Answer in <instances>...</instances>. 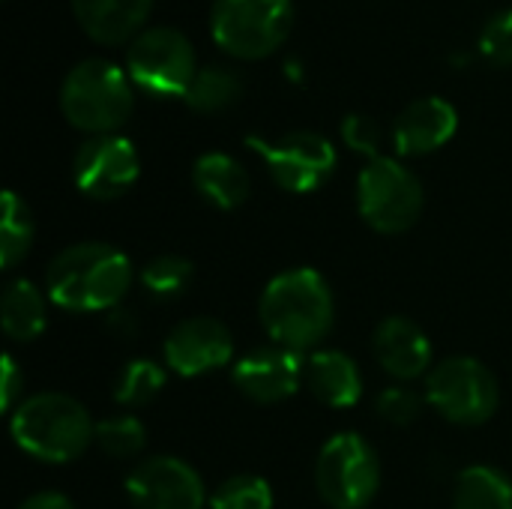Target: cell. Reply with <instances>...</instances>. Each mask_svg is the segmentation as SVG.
<instances>
[{"instance_id":"1","label":"cell","mask_w":512,"mask_h":509,"mask_svg":"<svg viewBox=\"0 0 512 509\" xmlns=\"http://www.w3.org/2000/svg\"><path fill=\"white\" fill-rule=\"evenodd\" d=\"M258 315L273 345L312 354L333 330L336 300L324 273L312 267H294L267 282Z\"/></svg>"},{"instance_id":"2","label":"cell","mask_w":512,"mask_h":509,"mask_svg":"<svg viewBox=\"0 0 512 509\" xmlns=\"http://www.w3.org/2000/svg\"><path fill=\"white\" fill-rule=\"evenodd\" d=\"M126 252L108 243H75L54 255L45 273L48 297L69 312H114L132 288Z\"/></svg>"},{"instance_id":"3","label":"cell","mask_w":512,"mask_h":509,"mask_svg":"<svg viewBox=\"0 0 512 509\" xmlns=\"http://www.w3.org/2000/svg\"><path fill=\"white\" fill-rule=\"evenodd\" d=\"M12 441L36 462L66 465L96 444V423L87 408L66 393H36L21 399L9 420Z\"/></svg>"},{"instance_id":"4","label":"cell","mask_w":512,"mask_h":509,"mask_svg":"<svg viewBox=\"0 0 512 509\" xmlns=\"http://www.w3.org/2000/svg\"><path fill=\"white\" fill-rule=\"evenodd\" d=\"M135 108L132 78L111 60H81L72 66L60 87L63 117L90 135H114Z\"/></svg>"},{"instance_id":"5","label":"cell","mask_w":512,"mask_h":509,"mask_svg":"<svg viewBox=\"0 0 512 509\" xmlns=\"http://www.w3.org/2000/svg\"><path fill=\"white\" fill-rule=\"evenodd\" d=\"M357 207L378 234H405L420 222L426 192L408 165L393 156H378L357 177Z\"/></svg>"},{"instance_id":"6","label":"cell","mask_w":512,"mask_h":509,"mask_svg":"<svg viewBox=\"0 0 512 509\" xmlns=\"http://www.w3.org/2000/svg\"><path fill=\"white\" fill-rule=\"evenodd\" d=\"M291 21L294 0H216L210 36L231 57L261 60L288 39Z\"/></svg>"},{"instance_id":"7","label":"cell","mask_w":512,"mask_h":509,"mask_svg":"<svg viewBox=\"0 0 512 509\" xmlns=\"http://www.w3.org/2000/svg\"><path fill=\"white\" fill-rule=\"evenodd\" d=\"M315 486L333 509H366L381 489V459L357 432L333 435L315 459Z\"/></svg>"},{"instance_id":"8","label":"cell","mask_w":512,"mask_h":509,"mask_svg":"<svg viewBox=\"0 0 512 509\" xmlns=\"http://www.w3.org/2000/svg\"><path fill=\"white\" fill-rule=\"evenodd\" d=\"M426 402L456 426H483L501 405V387L486 363L447 357L426 375Z\"/></svg>"},{"instance_id":"9","label":"cell","mask_w":512,"mask_h":509,"mask_svg":"<svg viewBox=\"0 0 512 509\" xmlns=\"http://www.w3.org/2000/svg\"><path fill=\"white\" fill-rule=\"evenodd\" d=\"M126 72L135 87L153 96H186L198 75L195 48L174 27L141 30L126 51Z\"/></svg>"},{"instance_id":"10","label":"cell","mask_w":512,"mask_h":509,"mask_svg":"<svg viewBox=\"0 0 512 509\" xmlns=\"http://www.w3.org/2000/svg\"><path fill=\"white\" fill-rule=\"evenodd\" d=\"M246 144L264 159L273 183L285 192L306 195L321 189L336 171V147L321 132H288L279 141H264L249 135Z\"/></svg>"},{"instance_id":"11","label":"cell","mask_w":512,"mask_h":509,"mask_svg":"<svg viewBox=\"0 0 512 509\" xmlns=\"http://www.w3.org/2000/svg\"><path fill=\"white\" fill-rule=\"evenodd\" d=\"M141 174L138 150L123 135H93L72 159L75 186L96 201H114L126 195Z\"/></svg>"},{"instance_id":"12","label":"cell","mask_w":512,"mask_h":509,"mask_svg":"<svg viewBox=\"0 0 512 509\" xmlns=\"http://www.w3.org/2000/svg\"><path fill=\"white\" fill-rule=\"evenodd\" d=\"M126 498L135 509H204L201 474L177 456H153L126 477Z\"/></svg>"},{"instance_id":"13","label":"cell","mask_w":512,"mask_h":509,"mask_svg":"<svg viewBox=\"0 0 512 509\" xmlns=\"http://www.w3.org/2000/svg\"><path fill=\"white\" fill-rule=\"evenodd\" d=\"M165 363L180 378H201L207 372L225 369L234 360V336L231 330L207 315L180 321L165 345H162Z\"/></svg>"},{"instance_id":"14","label":"cell","mask_w":512,"mask_h":509,"mask_svg":"<svg viewBox=\"0 0 512 509\" xmlns=\"http://www.w3.org/2000/svg\"><path fill=\"white\" fill-rule=\"evenodd\" d=\"M303 360L306 354L279 345L258 348L234 363L231 378L246 399L258 405H276L291 399L303 387Z\"/></svg>"},{"instance_id":"15","label":"cell","mask_w":512,"mask_h":509,"mask_svg":"<svg viewBox=\"0 0 512 509\" xmlns=\"http://www.w3.org/2000/svg\"><path fill=\"white\" fill-rule=\"evenodd\" d=\"M372 351L381 369L396 381H417L435 369L432 366L435 351L429 336L423 333V327H417L411 318L402 315H390L375 327Z\"/></svg>"},{"instance_id":"16","label":"cell","mask_w":512,"mask_h":509,"mask_svg":"<svg viewBox=\"0 0 512 509\" xmlns=\"http://www.w3.org/2000/svg\"><path fill=\"white\" fill-rule=\"evenodd\" d=\"M459 129V111L444 96L414 99L393 123V144L399 156H423L441 150Z\"/></svg>"},{"instance_id":"17","label":"cell","mask_w":512,"mask_h":509,"mask_svg":"<svg viewBox=\"0 0 512 509\" xmlns=\"http://www.w3.org/2000/svg\"><path fill=\"white\" fill-rule=\"evenodd\" d=\"M303 387L327 408H354L363 396V372L351 354L321 348L303 360Z\"/></svg>"},{"instance_id":"18","label":"cell","mask_w":512,"mask_h":509,"mask_svg":"<svg viewBox=\"0 0 512 509\" xmlns=\"http://www.w3.org/2000/svg\"><path fill=\"white\" fill-rule=\"evenodd\" d=\"M69 3L81 30L102 45H120L126 39H135L153 9V0H69Z\"/></svg>"},{"instance_id":"19","label":"cell","mask_w":512,"mask_h":509,"mask_svg":"<svg viewBox=\"0 0 512 509\" xmlns=\"http://www.w3.org/2000/svg\"><path fill=\"white\" fill-rule=\"evenodd\" d=\"M192 183L198 195L216 210H237L249 198V189H252L246 168L231 153H222V150H213L195 159Z\"/></svg>"},{"instance_id":"20","label":"cell","mask_w":512,"mask_h":509,"mask_svg":"<svg viewBox=\"0 0 512 509\" xmlns=\"http://www.w3.org/2000/svg\"><path fill=\"white\" fill-rule=\"evenodd\" d=\"M0 321L12 342H33L48 324L45 294L30 279L9 282L0 300Z\"/></svg>"},{"instance_id":"21","label":"cell","mask_w":512,"mask_h":509,"mask_svg":"<svg viewBox=\"0 0 512 509\" xmlns=\"http://www.w3.org/2000/svg\"><path fill=\"white\" fill-rule=\"evenodd\" d=\"M453 509H512L510 477L492 465H471L456 477Z\"/></svg>"},{"instance_id":"22","label":"cell","mask_w":512,"mask_h":509,"mask_svg":"<svg viewBox=\"0 0 512 509\" xmlns=\"http://www.w3.org/2000/svg\"><path fill=\"white\" fill-rule=\"evenodd\" d=\"M243 93V81L225 66H204L186 90V105L198 114H219L231 108Z\"/></svg>"},{"instance_id":"23","label":"cell","mask_w":512,"mask_h":509,"mask_svg":"<svg viewBox=\"0 0 512 509\" xmlns=\"http://www.w3.org/2000/svg\"><path fill=\"white\" fill-rule=\"evenodd\" d=\"M33 216L27 201L18 192H3V219H0V264L3 270H12L33 246Z\"/></svg>"},{"instance_id":"24","label":"cell","mask_w":512,"mask_h":509,"mask_svg":"<svg viewBox=\"0 0 512 509\" xmlns=\"http://www.w3.org/2000/svg\"><path fill=\"white\" fill-rule=\"evenodd\" d=\"M165 378V366H159L156 360L135 357L120 369L114 381V402L123 408H144L162 393Z\"/></svg>"},{"instance_id":"25","label":"cell","mask_w":512,"mask_h":509,"mask_svg":"<svg viewBox=\"0 0 512 509\" xmlns=\"http://www.w3.org/2000/svg\"><path fill=\"white\" fill-rule=\"evenodd\" d=\"M147 444V429L135 414H114L96 423V447L111 459H135Z\"/></svg>"},{"instance_id":"26","label":"cell","mask_w":512,"mask_h":509,"mask_svg":"<svg viewBox=\"0 0 512 509\" xmlns=\"http://www.w3.org/2000/svg\"><path fill=\"white\" fill-rule=\"evenodd\" d=\"M195 276V267L183 255H159L141 270V285L156 300H174L180 297Z\"/></svg>"},{"instance_id":"27","label":"cell","mask_w":512,"mask_h":509,"mask_svg":"<svg viewBox=\"0 0 512 509\" xmlns=\"http://www.w3.org/2000/svg\"><path fill=\"white\" fill-rule=\"evenodd\" d=\"M273 504H276L273 486L255 474L228 477L210 495V509H273Z\"/></svg>"},{"instance_id":"28","label":"cell","mask_w":512,"mask_h":509,"mask_svg":"<svg viewBox=\"0 0 512 509\" xmlns=\"http://www.w3.org/2000/svg\"><path fill=\"white\" fill-rule=\"evenodd\" d=\"M480 51L492 66H512V9L495 12L483 33H480Z\"/></svg>"},{"instance_id":"29","label":"cell","mask_w":512,"mask_h":509,"mask_svg":"<svg viewBox=\"0 0 512 509\" xmlns=\"http://www.w3.org/2000/svg\"><path fill=\"white\" fill-rule=\"evenodd\" d=\"M378 414H381V420H387L393 426H411L423 414V396L405 384L387 387L378 396Z\"/></svg>"},{"instance_id":"30","label":"cell","mask_w":512,"mask_h":509,"mask_svg":"<svg viewBox=\"0 0 512 509\" xmlns=\"http://www.w3.org/2000/svg\"><path fill=\"white\" fill-rule=\"evenodd\" d=\"M381 138H384V132H381V126H378V120L369 117V114L354 111V114H348V117L342 120V141H345L354 153H363V156H369V159H378V156H381Z\"/></svg>"},{"instance_id":"31","label":"cell","mask_w":512,"mask_h":509,"mask_svg":"<svg viewBox=\"0 0 512 509\" xmlns=\"http://www.w3.org/2000/svg\"><path fill=\"white\" fill-rule=\"evenodd\" d=\"M0 396H3V411H15L24 396V372L18 369L15 357L12 354H3V387H0Z\"/></svg>"},{"instance_id":"32","label":"cell","mask_w":512,"mask_h":509,"mask_svg":"<svg viewBox=\"0 0 512 509\" xmlns=\"http://www.w3.org/2000/svg\"><path fill=\"white\" fill-rule=\"evenodd\" d=\"M18 509H75V504L60 492H36V495L24 498Z\"/></svg>"},{"instance_id":"33","label":"cell","mask_w":512,"mask_h":509,"mask_svg":"<svg viewBox=\"0 0 512 509\" xmlns=\"http://www.w3.org/2000/svg\"><path fill=\"white\" fill-rule=\"evenodd\" d=\"M108 324H111V330H117L120 336H129V333L135 330L132 315H129V312H120V309H114V312L108 315Z\"/></svg>"}]
</instances>
